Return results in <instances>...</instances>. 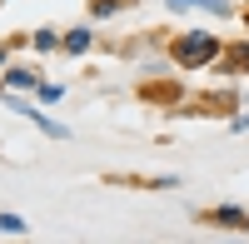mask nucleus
Returning <instances> with one entry per match:
<instances>
[{
	"label": "nucleus",
	"mask_w": 249,
	"mask_h": 244,
	"mask_svg": "<svg viewBox=\"0 0 249 244\" xmlns=\"http://www.w3.org/2000/svg\"><path fill=\"white\" fill-rule=\"evenodd\" d=\"M65 45H70V50H85V45H90V30H75V35L65 40Z\"/></svg>",
	"instance_id": "39448f33"
},
{
	"label": "nucleus",
	"mask_w": 249,
	"mask_h": 244,
	"mask_svg": "<svg viewBox=\"0 0 249 244\" xmlns=\"http://www.w3.org/2000/svg\"><path fill=\"white\" fill-rule=\"evenodd\" d=\"M10 85H20V90H30V85H35V75H30V70H10Z\"/></svg>",
	"instance_id": "20e7f679"
},
{
	"label": "nucleus",
	"mask_w": 249,
	"mask_h": 244,
	"mask_svg": "<svg viewBox=\"0 0 249 244\" xmlns=\"http://www.w3.org/2000/svg\"><path fill=\"white\" fill-rule=\"evenodd\" d=\"M0 55H5V50H0Z\"/></svg>",
	"instance_id": "0eeeda50"
},
{
	"label": "nucleus",
	"mask_w": 249,
	"mask_h": 244,
	"mask_svg": "<svg viewBox=\"0 0 249 244\" xmlns=\"http://www.w3.org/2000/svg\"><path fill=\"white\" fill-rule=\"evenodd\" d=\"M30 225H25V219H20V214H0V234H25Z\"/></svg>",
	"instance_id": "f03ea898"
},
{
	"label": "nucleus",
	"mask_w": 249,
	"mask_h": 244,
	"mask_svg": "<svg viewBox=\"0 0 249 244\" xmlns=\"http://www.w3.org/2000/svg\"><path fill=\"white\" fill-rule=\"evenodd\" d=\"M214 55H219V40L204 35V30H190V35L175 40V60H179V65H210Z\"/></svg>",
	"instance_id": "f257e3e1"
},
{
	"label": "nucleus",
	"mask_w": 249,
	"mask_h": 244,
	"mask_svg": "<svg viewBox=\"0 0 249 244\" xmlns=\"http://www.w3.org/2000/svg\"><path fill=\"white\" fill-rule=\"evenodd\" d=\"M120 5H124V0H95V5H90V10H95V15H115Z\"/></svg>",
	"instance_id": "7ed1b4c3"
},
{
	"label": "nucleus",
	"mask_w": 249,
	"mask_h": 244,
	"mask_svg": "<svg viewBox=\"0 0 249 244\" xmlns=\"http://www.w3.org/2000/svg\"><path fill=\"white\" fill-rule=\"evenodd\" d=\"M244 15H249V10H244Z\"/></svg>",
	"instance_id": "6e6552de"
},
{
	"label": "nucleus",
	"mask_w": 249,
	"mask_h": 244,
	"mask_svg": "<svg viewBox=\"0 0 249 244\" xmlns=\"http://www.w3.org/2000/svg\"><path fill=\"white\" fill-rule=\"evenodd\" d=\"M55 45V30H35V50H50Z\"/></svg>",
	"instance_id": "423d86ee"
}]
</instances>
